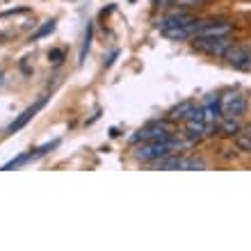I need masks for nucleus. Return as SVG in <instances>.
I'll list each match as a JSON object with an SVG mask.
<instances>
[{
	"label": "nucleus",
	"instance_id": "obj_1",
	"mask_svg": "<svg viewBox=\"0 0 251 251\" xmlns=\"http://www.w3.org/2000/svg\"><path fill=\"white\" fill-rule=\"evenodd\" d=\"M178 146V139H174V135H169L167 139H155V142H142V146H137L135 151V158L142 162H158L165 155L174 153Z\"/></svg>",
	"mask_w": 251,
	"mask_h": 251
},
{
	"label": "nucleus",
	"instance_id": "obj_2",
	"mask_svg": "<svg viewBox=\"0 0 251 251\" xmlns=\"http://www.w3.org/2000/svg\"><path fill=\"white\" fill-rule=\"evenodd\" d=\"M192 46L197 48L199 53L208 55V57H224L228 53V48L233 46L231 37H210V39H201V37H194L192 39Z\"/></svg>",
	"mask_w": 251,
	"mask_h": 251
},
{
	"label": "nucleus",
	"instance_id": "obj_3",
	"mask_svg": "<svg viewBox=\"0 0 251 251\" xmlns=\"http://www.w3.org/2000/svg\"><path fill=\"white\" fill-rule=\"evenodd\" d=\"M172 135L169 130V124L167 121H153V124L139 128L135 135L130 137L132 144H142V142H155V139H167Z\"/></svg>",
	"mask_w": 251,
	"mask_h": 251
},
{
	"label": "nucleus",
	"instance_id": "obj_4",
	"mask_svg": "<svg viewBox=\"0 0 251 251\" xmlns=\"http://www.w3.org/2000/svg\"><path fill=\"white\" fill-rule=\"evenodd\" d=\"M233 25L224 19H208L201 21L197 27V34L194 37H201V39H210V37H231ZM192 37V39H194Z\"/></svg>",
	"mask_w": 251,
	"mask_h": 251
},
{
	"label": "nucleus",
	"instance_id": "obj_5",
	"mask_svg": "<svg viewBox=\"0 0 251 251\" xmlns=\"http://www.w3.org/2000/svg\"><path fill=\"white\" fill-rule=\"evenodd\" d=\"M222 112L224 117H242L247 112V99L240 92H228L222 96Z\"/></svg>",
	"mask_w": 251,
	"mask_h": 251
},
{
	"label": "nucleus",
	"instance_id": "obj_6",
	"mask_svg": "<svg viewBox=\"0 0 251 251\" xmlns=\"http://www.w3.org/2000/svg\"><path fill=\"white\" fill-rule=\"evenodd\" d=\"M197 21V16L192 12H185V9H174V12L165 14L162 19L155 23V25L165 32V30H172V27H180V25H190V23H194Z\"/></svg>",
	"mask_w": 251,
	"mask_h": 251
},
{
	"label": "nucleus",
	"instance_id": "obj_7",
	"mask_svg": "<svg viewBox=\"0 0 251 251\" xmlns=\"http://www.w3.org/2000/svg\"><path fill=\"white\" fill-rule=\"evenodd\" d=\"M224 60L233 66V69H240V71H251V50L247 46H240V44H233L228 48V53L224 55Z\"/></svg>",
	"mask_w": 251,
	"mask_h": 251
},
{
	"label": "nucleus",
	"instance_id": "obj_8",
	"mask_svg": "<svg viewBox=\"0 0 251 251\" xmlns=\"http://www.w3.org/2000/svg\"><path fill=\"white\" fill-rule=\"evenodd\" d=\"M203 105V121L208 126H219L224 112H222V96L219 94H210L205 96V100L201 103Z\"/></svg>",
	"mask_w": 251,
	"mask_h": 251
},
{
	"label": "nucleus",
	"instance_id": "obj_9",
	"mask_svg": "<svg viewBox=\"0 0 251 251\" xmlns=\"http://www.w3.org/2000/svg\"><path fill=\"white\" fill-rule=\"evenodd\" d=\"M46 100H48V96H41V99L37 100V103H32V105L27 107L25 112L19 114V117H16V119H14L12 124H9L7 132H19L21 128H25V126L30 124V121L34 119V117H37V112H41V110H44V105H46Z\"/></svg>",
	"mask_w": 251,
	"mask_h": 251
},
{
	"label": "nucleus",
	"instance_id": "obj_10",
	"mask_svg": "<svg viewBox=\"0 0 251 251\" xmlns=\"http://www.w3.org/2000/svg\"><path fill=\"white\" fill-rule=\"evenodd\" d=\"M201 21H194V23H190V25H180V27H172V30H165V37L172 41H183V39H192L194 34H197V27Z\"/></svg>",
	"mask_w": 251,
	"mask_h": 251
},
{
	"label": "nucleus",
	"instance_id": "obj_11",
	"mask_svg": "<svg viewBox=\"0 0 251 251\" xmlns=\"http://www.w3.org/2000/svg\"><path fill=\"white\" fill-rule=\"evenodd\" d=\"M240 130H242V126H240L238 117H222V121H219V132H222V135L235 137Z\"/></svg>",
	"mask_w": 251,
	"mask_h": 251
},
{
	"label": "nucleus",
	"instance_id": "obj_12",
	"mask_svg": "<svg viewBox=\"0 0 251 251\" xmlns=\"http://www.w3.org/2000/svg\"><path fill=\"white\" fill-rule=\"evenodd\" d=\"M153 165L158 167V169H183L185 158H180V155H176V153H169V155H165L162 160L153 162Z\"/></svg>",
	"mask_w": 251,
	"mask_h": 251
},
{
	"label": "nucleus",
	"instance_id": "obj_13",
	"mask_svg": "<svg viewBox=\"0 0 251 251\" xmlns=\"http://www.w3.org/2000/svg\"><path fill=\"white\" fill-rule=\"evenodd\" d=\"M192 105H194L192 100H183V103H178L176 107H172V110L167 112V121H180V119H185Z\"/></svg>",
	"mask_w": 251,
	"mask_h": 251
},
{
	"label": "nucleus",
	"instance_id": "obj_14",
	"mask_svg": "<svg viewBox=\"0 0 251 251\" xmlns=\"http://www.w3.org/2000/svg\"><path fill=\"white\" fill-rule=\"evenodd\" d=\"M57 146H60V139H53V142H48V144H44L41 149H37L34 153H27V162H34V160L44 158L48 151H53V149H57Z\"/></svg>",
	"mask_w": 251,
	"mask_h": 251
},
{
	"label": "nucleus",
	"instance_id": "obj_15",
	"mask_svg": "<svg viewBox=\"0 0 251 251\" xmlns=\"http://www.w3.org/2000/svg\"><path fill=\"white\" fill-rule=\"evenodd\" d=\"M235 149L242 153H251V135H247L245 130H240L235 135Z\"/></svg>",
	"mask_w": 251,
	"mask_h": 251
},
{
	"label": "nucleus",
	"instance_id": "obj_16",
	"mask_svg": "<svg viewBox=\"0 0 251 251\" xmlns=\"http://www.w3.org/2000/svg\"><path fill=\"white\" fill-rule=\"evenodd\" d=\"M92 34H94V27H92V23H87V30H85V41H82V48H80V64L85 62V57H87V53H89V46H92Z\"/></svg>",
	"mask_w": 251,
	"mask_h": 251
},
{
	"label": "nucleus",
	"instance_id": "obj_17",
	"mask_svg": "<svg viewBox=\"0 0 251 251\" xmlns=\"http://www.w3.org/2000/svg\"><path fill=\"white\" fill-rule=\"evenodd\" d=\"M55 30V21L50 19V21H46V23H44V25L39 27V30H37V32L32 34V37H30V41H39V39H44V37H48V34L53 32Z\"/></svg>",
	"mask_w": 251,
	"mask_h": 251
},
{
	"label": "nucleus",
	"instance_id": "obj_18",
	"mask_svg": "<svg viewBox=\"0 0 251 251\" xmlns=\"http://www.w3.org/2000/svg\"><path fill=\"white\" fill-rule=\"evenodd\" d=\"M183 169H187V172H192V169H205V162L203 160H199V158H185Z\"/></svg>",
	"mask_w": 251,
	"mask_h": 251
},
{
	"label": "nucleus",
	"instance_id": "obj_19",
	"mask_svg": "<svg viewBox=\"0 0 251 251\" xmlns=\"http://www.w3.org/2000/svg\"><path fill=\"white\" fill-rule=\"evenodd\" d=\"M48 60L53 62V64H62V60H64V50H62V48H53V50L48 53Z\"/></svg>",
	"mask_w": 251,
	"mask_h": 251
},
{
	"label": "nucleus",
	"instance_id": "obj_20",
	"mask_svg": "<svg viewBox=\"0 0 251 251\" xmlns=\"http://www.w3.org/2000/svg\"><path fill=\"white\" fill-rule=\"evenodd\" d=\"M117 55H119V50H112V53H110V57H107V62H105V66H112V62L117 60Z\"/></svg>",
	"mask_w": 251,
	"mask_h": 251
},
{
	"label": "nucleus",
	"instance_id": "obj_21",
	"mask_svg": "<svg viewBox=\"0 0 251 251\" xmlns=\"http://www.w3.org/2000/svg\"><path fill=\"white\" fill-rule=\"evenodd\" d=\"M242 130H245V132H247V135H251V124H249V126H247V128H242Z\"/></svg>",
	"mask_w": 251,
	"mask_h": 251
},
{
	"label": "nucleus",
	"instance_id": "obj_22",
	"mask_svg": "<svg viewBox=\"0 0 251 251\" xmlns=\"http://www.w3.org/2000/svg\"><path fill=\"white\" fill-rule=\"evenodd\" d=\"M0 39H5V34H2V32H0Z\"/></svg>",
	"mask_w": 251,
	"mask_h": 251
}]
</instances>
